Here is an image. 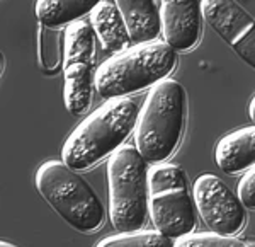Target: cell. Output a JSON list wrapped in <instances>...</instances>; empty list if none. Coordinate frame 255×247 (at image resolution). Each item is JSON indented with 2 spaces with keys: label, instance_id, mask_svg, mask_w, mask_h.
I'll use <instances>...</instances> for the list:
<instances>
[{
  "label": "cell",
  "instance_id": "6da1fadb",
  "mask_svg": "<svg viewBox=\"0 0 255 247\" xmlns=\"http://www.w3.org/2000/svg\"><path fill=\"white\" fill-rule=\"evenodd\" d=\"M138 113L133 99H108L68 135L61 148V160L73 171L97 166L119 150L133 133Z\"/></svg>",
  "mask_w": 255,
  "mask_h": 247
},
{
  "label": "cell",
  "instance_id": "7a4b0ae2",
  "mask_svg": "<svg viewBox=\"0 0 255 247\" xmlns=\"http://www.w3.org/2000/svg\"><path fill=\"white\" fill-rule=\"evenodd\" d=\"M187 94L182 84L163 79L148 90L134 126V147L148 164H162L179 148L186 130Z\"/></svg>",
  "mask_w": 255,
  "mask_h": 247
},
{
  "label": "cell",
  "instance_id": "3957f363",
  "mask_svg": "<svg viewBox=\"0 0 255 247\" xmlns=\"http://www.w3.org/2000/svg\"><path fill=\"white\" fill-rule=\"evenodd\" d=\"M175 65L177 51L165 41L133 44L96 70V89L106 99L126 97L168 79Z\"/></svg>",
  "mask_w": 255,
  "mask_h": 247
},
{
  "label": "cell",
  "instance_id": "277c9868",
  "mask_svg": "<svg viewBox=\"0 0 255 247\" xmlns=\"http://www.w3.org/2000/svg\"><path fill=\"white\" fill-rule=\"evenodd\" d=\"M36 189L65 222L82 234L104 224V207L92 186L63 160H46L34 176Z\"/></svg>",
  "mask_w": 255,
  "mask_h": 247
},
{
  "label": "cell",
  "instance_id": "5b68a950",
  "mask_svg": "<svg viewBox=\"0 0 255 247\" xmlns=\"http://www.w3.org/2000/svg\"><path fill=\"white\" fill-rule=\"evenodd\" d=\"M148 162L136 147H121L108 160L109 220L118 232L145 225L148 212Z\"/></svg>",
  "mask_w": 255,
  "mask_h": 247
},
{
  "label": "cell",
  "instance_id": "8992f818",
  "mask_svg": "<svg viewBox=\"0 0 255 247\" xmlns=\"http://www.w3.org/2000/svg\"><path fill=\"white\" fill-rule=\"evenodd\" d=\"M148 212L155 229L172 241L196 229V203L187 174L177 164H155L148 172Z\"/></svg>",
  "mask_w": 255,
  "mask_h": 247
},
{
  "label": "cell",
  "instance_id": "52a82bcc",
  "mask_svg": "<svg viewBox=\"0 0 255 247\" xmlns=\"http://www.w3.org/2000/svg\"><path fill=\"white\" fill-rule=\"evenodd\" d=\"M96 34L84 19L70 24L63 38V101L65 108L80 116L92 104L96 87Z\"/></svg>",
  "mask_w": 255,
  "mask_h": 247
},
{
  "label": "cell",
  "instance_id": "ba28073f",
  "mask_svg": "<svg viewBox=\"0 0 255 247\" xmlns=\"http://www.w3.org/2000/svg\"><path fill=\"white\" fill-rule=\"evenodd\" d=\"M192 195L201 220L211 232L235 236L245 227V205L218 176L201 174L192 184Z\"/></svg>",
  "mask_w": 255,
  "mask_h": 247
},
{
  "label": "cell",
  "instance_id": "9c48e42d",
  "mask_svg": "<svg viewBox=\"0 0 255 247\" xmlns=\"http://www.w3.org/2000/svg\"><path fill=\"white\" fill-rule=\"evenodd\" d=\"M203 14L211 29L255 70V17L237 0H203Z\"/></svg>",
  "mask_w": 255,
  "mask_h": 247
},
{
  "label": "cell",
  "instance_id": "30bf717a",
  "mask_svg": "<svg viewBox=\"0 0 255 247\" xmlns=\"http://www.w3.org/2000/svg\"><path fill=\"white\" fill-rule=\"evenodd\" d=\"M160 26L167 44L189 51L203 34V0H160Z\"/></svg>",
  "mask_w": 255,
  "mask_h": 247
},
{
  "label": "cell",
  "instance_id": "8fae6325",
  "mask_svg": "<svg viewBox=\"0 0 255 247\" xmlns=\"http://www.w3.org/2000/svg\"><path fill=\"white\" fill-rule=\"evenodd\" d=\"M218 167L228 176L250 171L255 166V125L226 133L215 148Z\"/></svg>",
  "mask_w": 255,
  "mask_h": 247
},
{
  "label": "cell",
  "instance_id": "7c38bea8",
  "mask_svg": "<svg viewBox=\"0 0 255 247\" xmlns=\"http://www.w3.org/2000/svg\"><path fill=\"white\" fill-rule=\"evenodd\" d=\"M114 3L123 15L131 43L139 44L157 39L162 26L155 0H114Z\"/></svg>",
  "mask_w": 255,
  "mask_h": 247
},
{
  "label": "cell",
  "instance_id": "4fadbf2b",
  "mask_svg": "<svg viewBox=\"0 0 255 247\" xmlns=\"http://www.w3.org/2000/svg\"><path fill=\"white\" fill-rule=\"evenodd\" d=\"M90 26L106 51L121 53L129 48L131 38L128 34L123 15L119 14L114 2L102 0L96 9L90 12Z\"/></svg>",
  "mask_w": 255,
  "mask_h": 247
},
{
  "label": "cell",
  "instance_id": "5bb4252c",
  "mask_svg": "<svg viewBox=\"0 0 255 247\" xmlns=\"http://www.w3.org/2000/svg\"><path fill=\"white\" fill-rule=\"evenodd\" d=\"M101 2L102 0H38L36 17L41 26L58 29L82 20L84 15H90Z\"/></svg>",
  "mask_w": 255,
  "mask_h": 247
},
{
  "label": "cell",
  "instance_id": "9a60e30c",
  "mask_svg": "<svg viewBox=\"0 0 255 247\" xmlns=\"http://www.w3.org/2000/svg\"><path fill=\"white\" fill-rule=\"evenodd\" d=\"M96 247H175L170 237L155 230H133V232H119L97 242Z\"/></svg>",
  "mask_w": 255,
  "mask_h": 247
},
{
  "label": "cell",
  "instance_id": "2e32d148",
  "mask_svg": "<svg viewBox=\"0 0 255 247\" xmlns=\"http://www.w3.org/2000/svg\"><path fill=\"white\" fill-rule=\"evenodd\" d=\"M175 247H247L235 236H221L216 232H192L175 241Z\"/></svg>",
  "mask_w": 255,
  "mask_h": 247
},
{
  "label": "cell",
  "instance_id": "e0dca14e",
  "mask_svg": "<svg viewBox=\"0 0 255 247\" xmlns=\"http://www.w3.org/2000/svg\"><path fill=\"white\" fill-rule=\"evenodd\" d=\"M39 49H41V61L48 70L58 67L60 55H58V34L49 27L41 26L39 32Z\"/></svg>",
  "mask_w": 255,
  "mask_h": 247
},
{
  "label": "cell",
  "instance_id": "ac0fdd59",
  "mask_svg": "<svg viewBox=\"0 0 255 247\" xmlns=\"http://www.w3.org/2000/svg\"><path fill=\"white\" fill-rule=\"evenodd\" d=\"M237 195L247 210H255V166L247 171L244 178L238 181Z\"/></svg>",
  "mask_w": 255,
  "mask_h": 247
},
{
  "label": "cell",
  "instance_id": "d6986e66",
  "mask_svg": "<svg viewBox=\"0 0 255 247\" xmlns=\"http://www.w3.org/2000/svg\"><path fill=\"white\" fill-rule=\"evenodd\" d=\"M249 118L255 125V96L252 97V101H250V104H249Z\"/></svg>",
  "mask_w": 255,
  "mask_h": 247
},
{
  "label": "cell",
  "instance_id": "ffe728a7",
  "mask_svg": "<svg viewBox=\"0 0 255 247\" xmlns=\"http://www.w3.org/2000/svg\"><path fill=\"white\" fill-rule=\"evenodd\" d=\"M0 247H17V246L10 244V242H7V241H2V242H0Z\"/></svg>",
  "mask_w": 255,
  "mask_h": 247
}]
</instances>
